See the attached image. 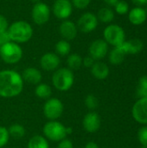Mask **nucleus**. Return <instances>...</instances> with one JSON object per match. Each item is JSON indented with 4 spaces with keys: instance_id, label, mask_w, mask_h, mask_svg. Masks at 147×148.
Listing matches in <instances>:
<instances>
[{
    "instance_id": "nucleus-1",
    "label": "nucleus",
    "mask_w": 147,
    "mask_h": 148,
    "mask_svg": "<svg viewBox=\"0 0 147 148\" xmlns=\"http://www.w3.org/2000/svg\"><path fill=\"white\" fill-rule=\"evenodd\" d=\"M23 88L22 75L11 69L0 71V96L11 98L20 95Z\"/></svg>"
},
{
    "instance_id": "nucleus-2",
    "label": "nucleus",
    "mask_w": 147,
    "mask_h": 148,
    "mask_svg": "<svg viewBox=\"0 0 147 148\" xmlns=\"http://www.w3.org/2000/svg\"><path fill=\"white\" fill-rule=\"evenodd\" d=\"M8 33L12 42L16 43H25L33 36V28L26 21L19 20L12 23L8 28Z\"/></svg>"
},
{
    "instance_id": "nucleus-3",
    "label": "nucleus",
    "mask_w": 147,
    "mask_h": 148,
    "mask_svg": "<svg viewBox=\"0 0 147 148\" xmlns=\"http://www.w3.org/2000/svg\"><path fill=\"white\" fill-rule=\"evenodd\" d=\"M75 76L68 68H61L55 71L52 76V82L55 88L60 91H68L74 84Z\"/></svg>"
},
{
    "instance_id": "nucleus-4",
    "label": "nucleus",
    "mask_w": 147,
    "mask_h": 148,
    "mask_svg": "<svg viewBox=\"0 0 147 148\" xmlns=\"http://www.w3.org/2000/svg\"><path fill=\"white\" fill-rule=\"evenodd\" d=\"M0 56L5 63L15 64L22 59L23 49L18 43L10 41L0 47Z\"/></svg>"
},
{
    "instance_id": "nucleus-5",
    "label": "nucleus",
    "mask_w": 147,
    "mask_h": 148,
    "mask_svg": "<svg viewBox=\"0 0 147 148\" xmlns=\"http://www.w3.org/2000/svg\"><path fill=\"white\" fill-rule=\"evenodd\" d=\"M104 40L107 44L117 47L126 41L125 30L118 24H109L103 31Z\"/></svg>"
},
{
    "instance_id": "nucleus-6",
    "label": "nucleus",
    "mask_w": 147,
    "mask_h": 148,
    "mask_svg": "<svg viewBox=\"0 0 147 148\" xmlns=\"http://www.w3.org/2000/svg\"><path fill=\"white\" fill-rule=\"evenodd\" d=\"M43 134L52 141H61L68 135L67 127L62 123L55 121H50L44 125Z\"/></svg>"
},
{
    "instance_id": "nucleus-7",
    "label": "nucleus",
    "mask_w": 147,
    "mask_h": 148,
    "mask_svg": "<svg viewBox=\"0 0 147 148\" xmlns=\"http://www.w3.org/2000/svg\"><path fill=\"white\" fill-rule=\"evenodd\" d=\"M51 10L49 5L43 2L34 3L31 10V17L36 25H43L49 22Z\"/></svg>"
},
{
    "instance_id": "nucleus-8",
    "label": "nucleus",
    "mask_w": 147,
    "mask_h": 148,
    "mask_svg": "<svg viewBox=\"0 0 147 148\" xmlns=\"http://www.w3.org/2000/svg\"><path fill=\"white\" fill-rule=\"evenodd\" d=\"M43 113L47 119L50 121L57 120L63 113V104L59 99H48L43 107Z\"/></svg>"
},
{
    "instance_id": "nucleus-9",
    "label": "nucleus",
    "mask_w": 147,
    "mask_h": 148,
    "mask_svg": "<svg viewBox=\"0 0 147 148\" xmlns=\"http://www.w3.org/2000/svg\"><path fill=\"white\" fill-rule=\"evenodd\" d=\"M99 20L97 16L92 12H86L82 14L77 21V29L85 34L94 31L98 26Z\"/></svg>"
},
{
    "instance_id": "nucleus-10",
    "label": "nucleus",
    "mask_w": 147,
    "mask_h": 148,
    "mask_svg": "<svg viewBox=\"0 0 147 148\" xmlns=\"http://www.w3.org/2000/svg\"><path fill=\"white\" fill-rule=\"evenodd\" d=\"M73 11V5L70 0H55L52 6L54 16L60 20H67Z\"/></svg>"
},
{
    "instance_id": "nucleus-11",
    "label": "nucleus",
    "mask_w": 147,
    "mask_h": 148,
    "mask_svg": "<svg viewBox=\"0 0 147 148\" xmlns=\"http://www.w3.org/2000/svg\"><path fill=\"white\" fill-rule=\"evenodd\" d=\"M108 51V44L104 39L94 40L89 46V56L94 61H100L103 59Z\"/></svg>"
},
{
    "instance_id": "nucleus-12",
    "label": "nucleus",
    "mask_w": 147,
    "mask_h": 148,
    "mask_svg": "<svg viewBox=\"0 0 147 148\" xmlns=\"http://www.w3.org/2000/svg\"><path fill=\"white\" fill-rule=\"evenodd\" d=\"M132 114L137 122L147 125V97L140 98L135 102L133 107Z\"/></svg>"
},
{
    "instance_id": "nucleus-13",
    "label": "nucleus",
    "mask_w": 147,
    "mask_h": 148,
    "mask_svg": "<svg viewBox=\"0 0 147 148\" xmlns=\"http://www.w3.org/2000/svg\"><path fill=\"white\" fill-rule=\"evenodd\" d=\"M61 60L58 55L53 52L45 53L40 59V65L46 71H55L60 66Z\"/></svg>"
},
{
    "instance_id": "nucleus-14",
    "label": "nucleus",
    "mask_w": 147,
    "mask_h": 148,
    "mask_svg": "<svg viewBox=\"0 0 147 148\" xmlns=\"http://www.w3.org/2000/svg\"><path fill=\"white\" fill-rule=\"evenodd\" d=\"M59 32L62 39L67 41L74 40L77 36L78 29L76 24L70 20H63L59 26Z\"/></svg>"
},
{
    "instance_id": "nucleus-15",
    "label": "nucleus",
    "mask_w": 147,
    "mask_h": 148,
    "mask_svg": "<svg viewBox=\"0 0 147 148\" xmlns=\"http://www.w3.org/2000/svg\"><path fill=\"white\" fill-rule=\"evenodd\" d=\"M82 126L88 133L97 132L101 127V118L99 114L95 112H90L87 114L83 118Z\"/></svg>"
},
{
    "instance_id": "nucleus-16",
    "label": "nucleus",
    "mask_w": 147,
    "mask_h": 148,
    "mask_svg": "<svg viewBox=\"0 0 147 148\" xmlns=\"http://www.w3.org/2000/svg\"><path fill=\"white\" fill-rule=\"evenodd\" d=\"M117 47H119L126 55H127V54L134 55V54L139 53L143 49L144 44L141 40L134 38V39H131L129 41H125L124 42H122L120 45H119Z\"/></svg>"
},
{
    "instance_id": "nucleus-17",
    "label": "nucleus",
    "mask_w": 147,
    "mask_h": 148,
    "mask_svg": "<svg viewBox=\"0 0 147 148\" xmlns=\"http://www.w3.org/2000/svg\"><path fill=\"white\" fill-rule=\"evenodd\" d=\"M147 18V11L142 7H135L129 11L128 19L133 25H141L146 22Z\"/></svg>"
},
{
    "instance_id": "nucleus-18",
    "label": "nucleus",
    "mask_w": 147,
    "mask_h": 148,
    "mask_svg": "<svg viewBox=\"0 0 147 148\" xmlns=\"http://www.w3.org/2000/svg\"><path fill=\"white\" fill-rule=\"evenodd\" d=\"M42 73L39 69L33 68V67H29L23 70V75H22V78L23 81L30 83V84H39L42 81Z\"/></svg>"
},
{
    "instance_id": "nucleus-19",
    "label": "nucleus",
    "mask_w": 147,
    "mask_h": 148,
    "mask_svg": "<svg viewBox=\"0 0 147 148\" xmlns=\"http://www.w3.org/2000/svg\"><path fill=\"white\" fill-rule=\"evenodd\" d=\"M91 73L98 80H104L109 75L108 66L102 62H95L91 68Z\"/></svg>"
},
{
    "instance_id": "nucleus-20",
    "label": "nucleus",
    "mask_w": 147,
    "mask_h": 148,
    "mask_svg": "<svg viewBox=\"0 0 147 148\" xmlns=\"http://www.w3.org/2000/svg\"><path fill=\"white\" fill-rule=\"evenodd\" d=\"M96 16L99 21L104 23H109L114 18V12L109 7H103L99 10Z\"/></svg>"
},
{
    "instance_id": "nucleus-21",
    "label": "nucleus",
    "mask_w": 147,
    "mask_h": 148,
    "mask_svg": "<svg viewBox=\"0 0 147 148\" xmlns=\"http://www.w3.org/2000/svg\"><path fill=\"white\" fill-rule=\"evenodd\" d=\"M55 49L56 55L61 56H66L70 53L71 44L68 41L62 39L55 43Z\"/></svg>"
},
{
    "instance_id": "nucleus-22",
    "label": "nucleus",
    "mask_w": 147,
    "mask_h": 148,
    "mask_svg": "<svg viewBox=\"0 0 147 148\" xmlns=\"http://www.w3.org/2000/svg\"><path fill=\"white\" fill-rule=\"evenodd\" d=\"M125 56L126 54L119 47H114L109 53V62L113 65H119L123 62Z\"/></svg>"
},
{
    "instance_id": "nucleus-23",
    "label": "nucleus",
    "mask_w": 147,
    "mask_h": 148,
    "mask_svg": "<svg viewBox=\"0 0 147 148\" xmlns=\"http://www.w3.org/2000/svg\"><path fill=\"white\" fill-rule=\"evenodd\" d=\"M35 94L40 99L48 100L52 94L51 88L46 83H39L35 89Z\"/></svg>"
},
{
    "instance_id": "nucleus-24",
    "label": "nucleus",
    "mask_w": 147,
    "mask_h": 148,
    "mask_svg": "<svg viewBox=\"0 0 147 148\" xmlns=\"http://www.w3.org/2000/svg\"><path fill=\"white\" fill-rule=\"evenodd\" d=\"M68 68L71 70H77L82 65V57L79 54H71L67 58Z\"/></svg>"
},
{
    "instance_id": "nucleus-25",
    "label": "nucleus",
    "mask_w": 147,
    "mask_h": 148,
    "mask_svg": "<svg viewBox=\"0 0 147 148\" xmlns=\"http://www.w3.org/2000/svg\"><path fill=\"white\" fill-rule=\"evenodd\" d=\"M28 148H49V145L47 140L42 136L35 135L29 140Z\"/></svg>"
},
{
    "instance_id": "nucleus-26",
    "label": "nucleus",
    "mask_w": 147,
    "mask_h": 148,
    "mask_svg": "<svg viewBox=\"0 0 147 148\" xmlns=\"http://www.w3.org/2000/svg\"><path fill=\"white\" fill-rule=\"evenodd\" d=\"M8 132H9L10 136H11L12 138H14L16 140H19V139L23 138L25 135V129L20 124H13V125H11L10 127Z\"/></svg>"
},
{
    "instance_id": "nucleus-27",
    "label": "nucleus",
    "mask_w": 147,
    "mask_h": 148,
    "mask_svg": "<svg viewBox=\"0 0 147 148\" xmlns=\"http://www.w3.org/2000/svg\"><path fill=\"white\" fill-rule=\"evenodd\" d=\"M137 95L139 99L147 97V75L140 77L137 88Z\"/></svg>"
},
{
    "instance_id": "nucleus-28",
    "label": "nucleus",
    "mask_w": 147,
    "mask_h": 148,
    "mask_svg": "<svg viewBox=\"0 0 147 148\" xmlns=\"http://www.w3.org/2000/svg\"><path fill=\"white\" fill-rule=\"evenodd\" d=\"M85 105L88 109L94 110L98 108L99 101L94 95H88L85 99Z\"/></svg>"
},
{
    "instance_id": "nucleus-29",
    "label": "nucleus",
    "mask_w": 147,
    "mask_h": 148,
    "mask_svg": "<svg viewBox=\"0 0 147 148\" xmlns=\"http://www.w3.org/2000/svg\"><path fill=\"white\" fill-rule=\"evenodd\" d=\"M115 11L116 13H118L119 15H125L128 12L129 10V5L126 1H119L115 5Z\"/></svg>"
},
{
    "instance_id": "nucleus-30",
    "label": "nucleus",
    "mask_w": 147,
    "mask_h": 148,
    "mask_svg": "<svg viewBox=\"0 0 147 148\" xmlns=\"http://www.w3.org/2000/svg\"><path fill=\"white\" fill-rule=\"evenodd\" d=\"M10 134L8 129L4 127H0V148L3 147L9 141Z\"/></svg>"
},
{
    "instance_id": "nucleus-31",
    "label": "nucleus",
    "mask_w": 147,
    "mask_h": 148,
    "mask_svg": "<svg viewBox=\"0 0 147 148\" xmlns=\"http://www.w3.org/2000/svg\"><path fill=\"white\" fill-rule=\"evenodd\" d=\"M138 138L143 147H147V126L141 127L138 133Z\"/></svg>"
},
{
    "instance_id": "nucleus-32",
    "label": "nucleus",
    "mask_w": 147,
    "mask_h": 148,
    "mask_svg": "<svg viewBox=\"0 0 147 148\" xmlns=\"http://www.w3.org/2000/svg\"><path fill=\"white\" fill-rule=\"evenodd\" d=\"M72 3L73 7L78 10H84L86 9L91 3V0H70Z\"/></svg>"
},
{
    "instance_id": "nucleus-33",
    "label": "nucleus",
    "mask_w": 147,
    "mask_h": 148,
    "mask_svg": "<svg viewBox=\"0 0 147 148\" xmlns=\"http://www.w3.org/2000/svg\"><path fill=\"white\" fill-rule=\"evenodd\" d=\"M9 26L10 25H9V23H8L7 18L4 16L0 15V33L1 32H4V31H7Z\"/></svg>"
},
{
    "instance_id": "nucleus-34",
    "label": "nucleus",
    "mask_w": 147,
    "mask_h": 148,
    "mask_svg": "<svg viewBox=\"0 0 147 148\" xmlns=\"http://www.w3.org/2000/svg\"><path fill=\"white\" fill-rule=\"evenodd\" d=\"M10 38L9 36L8 31H4V32H1L0 33V47H2L3 45L6 44L7 42H10Z\"/></svg>"
},
{
    "instance_id": "nucleus-35",
    "label": "nucleus",
    "mask_w": 147,
    "mask_h": 148,
    "mask_svg": "<svg viewBox=\"0 0 147 148\" xmlns=\"http://www.w3.org/2000/svg\"><path fill=\"white\" fill-rule=\"evenodd\" d=\"M57 148H74V146H73V143L71 140L64 139L60 141Z\"/></svg>"
},
{
    "instance_id": "nucleus-36",
    "label": "nucleus",
    "mask_w": 147,
    "mask_h": 148,
    "mask_svg": "<svg viewBox=\"0 0 147 148\" xmlns=\"http://www.w3.org/2000/svg\"><path fill=\"white\" fill-rule=\"evenodd\" d=\"M94 62H95V61L90 56H88L84 59H82V64L86 68H92V66L94 65Z\"/></svg>"
},
{
    "instance_id": "nucleus-37",
    "label": "nucleus",
    "mask_w": 147,
    "mask_h": 148,
    "mask_svg": "<svg viewBox=\"0 0 147 148\" xmlns=\"http://www.w3.org/2000/svg\"><path fill=\"white\" fill-rule=\"evenodd\" d=\"M133 3L137 5L138 7H141L143 5H146L147 4V0H132Z\"/></svg>"
},
{
    "instance_id": "nucleus-38",
    "label": "nucleus",
    "mask_w": 147,
    "mask_h": 148,
    "mask_svg": "<svg viewBox=\"0 0 147 148\" xmlns=\"http://www.w3.org/2000/svg\"><path fill=\"white\" fill-rule=\"evenodd\" d=\"M85 148H99V147H98V145H97L95 142H94V141H89V142H88V143L86 144Z\"/></svg>"
},
{
    "instance_id": "nucleus-39",
    "label": "nucleus",
    "mask_w": 147,
    "mask_h": 148,
    "mask_svg": "<svg viewBox=\"0 0 147 148\" xmlns=\"http://www.w3.org/2000/svg\"><path fill=\"white\" fill-rule=\"evenodd\" d=\"M105 3L107 4V5H110V6H114L120 0H104Z\"/></svg>"
},
{
    "instance_id": "nucleus-40",
    "label": "nucleus",
    "mask_w": 147,
    "mask_h": 148,
    "mask_svg": "<svg viewBox=\"0 0 147 148\" xmlns=\"http://www.w3.org/2000/svg\"><path fill=\"white\" fill-rule=\"evenodd\" d=\"M72 128L71 127H67V134H70L72 133Z\"/></svg>"
},
{
    "instance_id": "nucleus-41",
    "label": "nucleus",
    "mask_w": 147,
    "mask_h": 148,
    "mask_svg": "<svg viewBox=\"0 0 147 148\" xmlns=\"http://www.w3.org/2000/svg\"><path fill=\"white\" fill-rule=\"evenodd\" d=\"M32 3H39V2H41V0H30Z\"/></svg>"
},
{
    "instance_id": "nucleus-42",
    "label": "nucleus",
    "mask_w": 147,
    "mask_h": 148,
    "mask_svg": "<svg viewBox=\"0 0 147 148\" xmlns=\"http://www.w3.org/2000/svg\"><path fill=\"white\" fill-rule=\"evenodd\" d=\"M144 148H147V147H144Z\"/></svg>"
}]
</instances>
